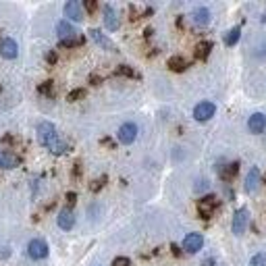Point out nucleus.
<instances>
[{"label":"nucleus","mask_w":266,"mask_h":266,"mask_svg":"<svg viewBox=\"0 0 266 266\" xmlns=\"http://www.w3.org/2000/svg\"><path fill=\"white\" fill-rule=\"evenodd\" d=\"M38 142L48 150V152L56 154V156H61L65 154L69 146L59 137V131H56V127L50 123V121H42L38 123Z\"/></svg>","instance_id":"nucleus-1"},{"label":"nucleus","mask_w":266,"mask_h":266,"mask_svg":"<svg viewBox=\"0 0 266 266\" xmlns=\"http://www.w3.org/2000/svg\"><path fill=\"white\" fill-rule=\"evenodd\" d=\"M27 254H29V258H33V260H44L46 256H48V244H46L44 239H40V237L31 239L27 244Z\"/></svg>","instance_id":"nucleus-2"},{"label":"nucleus","mask_w":266,"mask_h":266,"mask_svg":"<svg viewBox=\"0 0 266 266\" xmlns=\"http://www.w3.org/2000/svg\"><path fill=\"white\" fill-rule=\"evenodd\" d=\"M248 223H250V212H248V208H239V210L233 214V223H231V229H233L235 235H244Z\"/></svg>","instance_id":"nucleus-3"},{"label":"nucleus","mask_w":266,"mask_h":266,"mask_svg":"<svg viewBox=\"0 0 266 266\" xmlns=\"http://www.w3.org/2000/svg\"><path fill=\"white\" fill-rule=\"evenodd\" d=\"M214 112H216V106L212 102H200V104H195V108H193V119L198 123L210 121L214 117Z\"/></svg>","instance_id":"nucleus-4"},{"label":"nucleus","mask_w":266,"mask_h":266,"mask_svg":"<svg viewBox=\"0 0 266 266\" xmlns=\"http://www.w3.org/2000/svg\"><path fill=\"white\" fill-rule=\"evenodd\" d=\"M117 137H119V142L125 144V146L133 144L135 137H137V125L135 123H123L119 127V131H117Z\"/></svg>","instance_id":"nucleus-5"},{"label":"nucleus","mask_w":266,"mask_h":266,"mask_svg":"<svg viewBox=\"0 0 266 266\" xmlns=\"http://www.w3.org/2000/svg\"><path fill=\"white\" fill-rule=\"evenodd\" d=\"M56 33H59L61 42H67V40H75V38H79V31L75 29L73 23H69L67 19H63V21L56 23Z\"/></svg>","instance_id":"nucleus-6"},{"label":"nucleus","mask_w":266,"mask_h":266,"mask_svg":"<svg viewBox=\"0 0 266 266\" xmlns=\"http://www.w3.org/2000/svg\"><path fill=\"white\" fill-rule=\"evenodd\" d=\"M216 206H218V200L214 198V195H206V198H202L198 202V214L202 218H210L216 210Z\"/></svg>","instance_id":"nucleus-7"},{"label":"nucleus","mask_w":266,"mask_h":266,"mask_svg":"<svg viewBox=\"0 0 266 266\" xmlns=\"http://www.w3.org/2000/svg\"><path fill=\"white\" fill-rule=\"evenodd\" d=\"M204 246V237L202 233H187L183 239V250L187 252V254H195V252H200Z\"/></svg>","instance_id":"nucleus-8"},{"label":"nucleus","mask_w":266,"mask_h":266,"mask_svg":"<svg viewBox=\"0 0 266 266\" xmlns=\"http://www.w3.org/2000/svg\"><path fill=\"white\" fill-rule=\"evenodd\" d=\"M65 17L69 23H79L84 19V10H82V4L77 2V0H69V2H65Z\"/></svg>","instance_id":"nucleus-9"},{"label":"nucleus","mask_w":266,"mask_h":266,"mask_svg":"<svg viewBox=\"0 0 266 266\" xmlns=\"http://www.w3.org/2000/svg\"><path fill=\"white\" fill-rule=\"evenodd\" d=\"M17 54H19V46L13 38L0 40V56H2V59L13 61V59H17Z\"/></svg>","instance_id":"nucleus-10"},{"label":"nucleus","mask_w":266,"mask_h":266,"mask_svg":"<svg viewBox=\"0 0 266 266\" xmlns=\"http://www.w3.org/2000/svg\"><path fill=\"white\" fill-rule=\"evenodd\" d=\"M89 38L94 40L102 50H108V52H117V46H114V42L110 38H106L100 29H89Z\"/></svg>","instance_id":"nucleus-11"},{"label":"nucleus","mask_w":266,"mask_h":266,"mask_svg":"<svg viewBox=\"0 0 266 266\" xmlns=\"http://www.w3.org/2000/svg\"><path fill=\"white\" fill-rule=\"evenodd\" d=\"M17 167H21V158L13 152H8V150H0V169L13 171Z\"/></svg>","instance_id":"nucleus-12"},{"label":"nucleus","mask_w":266,"mask_h":266,"mask_svg":"<svg viewBox=\"0 0 266 266\" xmlns=\"http://www.w3.org/2000/svg\"><path fill=\"white\" fill-rule=\"evenodd\" d=\"M56 223H59V227L63 231H71L75 227V212L71 208H65V210H61L59 216H56Z\"/></svg>","instance_id":"nucleus-13"},{"label":"nucleus","mask_w":266,"mask_h":266,"mask_svg":"<svg viewBox=\"0 0 266 266\" xmlns=\"http://www.w3.org/2000/svg\"><path fill=\"white\" fill-rule=\"evenodd\" d=\"M248 129L252 131V133H262L264 129H266V114H262V112H254L252 117L248 119Z\"/></svg>","instance_id":"nucleus-14"},{"label":"nucleus","mask_w":266,"mask_h":266,"mask_svg":"<svg viewBox=\"0 0 266 266\" xmlns=\"http://www.w3.org/2000/svg\"><path fill=\"white\" fill-rule=\"evenodd\" d=\"M104 25L110 31H117L119 29V15L110 4H104Z\"/></svg>","instance_id":"nucleus-15"},{"label":"nucleus","mask_w":266,"mask_h":266,"mask_svg":"<svg viewBox=\"0 0 266 266\" xmlns=\"http://www.w3.org/2000/svg\"><path fill=\"white\" fill-rule=\"evenodd\" d=\"M191 21L195 23V25H200V27L208 25V23H210V10H208L206 6H195L191 10Z\"/></svg>","instance_id":"nucleus-16"},{"label":"nucleus","mask_w":266,"mask_h":266,"mask_svg":"<svg viewBox=\"0 0 266 266\" xmlns=\"http://www.w3.org/2000/svg\"><path fill=\"white\" fill-rule=\"evenodd\" d=\"M258 187H260V171L256 167H252L250 173H248V177H246V191L254 193Z\"/></svg>","instance_id":"nucleus-17"},{"label":"nucleus","mask_w":266,"mask_h":266,"mask_svg":"<svg viewBox=\"0 0 266 266\" xmlns=\"http://www.w3.org/2000/svg\"><path fill=\"white\" fill-rule=\"evenodd\" d=\"M169 69L171 71H175V73H183L185 69H187V61H185L183 56L175 54V56H171L169 59Z\"/></svg>","instance_id":"nucleus-18"},{"label":"nucleus","mask_w":266,"mask_h":266,"mask_svg":"<svg viewBox=\"0 0 266 266\" xmlns=\"http://www.w3.org/2000/svg\"><path fill=\"white\" fill-rule=\"evenodd\" d=\"M210 50H212V42H200L198 46H195V59L198 61H204V59H208L210 56Z\"/></svg>","instance_id":"nucleus-19"},{"label":"nucleus","mask_w":266,"mask_h":266,"mask_svg":"<svg viewBox=\"0 0 266 266\" xmlns=\"http://www.w3.org/2000/svg\"><path fill=\"white\" fill-rule=\"evenodd\" d=\"M237 171H239V163H231V165H227L225 169H221V177H223L225 181H231V179L237 175Z\"/></svg>","instance_id":"nucleus-20"},{"label":"nucleus","mask_w":266,"mask_h":266,"mask_svg":"<svg viewBox=\"0 0 266 266\" xmlns=\"http://www.w3.org/2000/svg\"><path fill=\"white\" fill-rule=\"evenodd\" d=\"M239 38H241V29H239V27H233V29H229V31H227L225 44H227V46H235V44L239 42Z\"/></svg>","instance_id":"nucleus-21"},{"label":"nucleus","mask_w":266,"mask_h":266,"mask_svg":"<svg viewBox=\"0 0 266 266\" xmlns=\"http://www.w3.org/2000/svg\"><path fill=\"white\" fill-rule=\"evenodd\" d=\"M86 98V89L84 88H77V89H71L67 94V100L69 102H79V100H84Z\"/></svg>","instance_id":"nucleus-22"},{"label":"nucleus","mask_w":266,"mask_h":266,"mask_svg":"<svg viewBox=\"0 0 266 266\" xmlns=\"http://www.w3.org/2000/svg\"><path fill=\"white\" fill-rule=\"evenodd\" d=\"M117 75H123V77H140L129 65H119L117 67Z\"/></svg>","instance_id":"nucleus-23"},{"label":"nucleus","mask_w":266,"mask_h":266,"mask_svg":"<svg viewBox=\"0 0 266 266\" xmlns=\"http://www.w3.org/2000/svg\"><path fill=\"white\" fill-rule=\"evenodd\" d=\"M38 91L40 94H44V96H48V98H52L54 96V89H52V82H44L40 88H38Z\"/></svg>","instance_id":"nucleus-24"},{"label":"nucleus","mask_w":266,"mask_h":266,"mask_svg":"<svg viewBox=\"0 0 266 266\" xmlns=\"http://www.w3.org/2000/svg\"><path fill=\"white\" fill-rule=\"evenodd\" d=\"M250 266H266V254L264 252L256 254V256L250 260Z\"/></svg>","instance_id":"nucleus-25"},{"label":"nucleus","mask_w":266,"mask_h":266,"mask_svg":"<svg viewBox=\"0 0 266 266\" xmlns=\"http://www.w3.org/2000/svg\"><path fill=\"white\" fill-rule=\"evenodd\" d=\"M104 183H106V177H102V179H96L94 183L89 185V189H91V191H100V189L104 187Z\"/></svg>","instance_id":"nucleus-26"},{"label":"nucleus","mask_w":266,"mask_h":266,"mask_svg":"<svg viewBox=\"0 0 266 266\" xmlns=\"http://www.w3.org/2000/svg\"><path fill=\"white\" fill-rule=\"evenodd\" d=\"M129 258H125V256H119V258H114L112 260V266H129Z\"/></svg>","instance_id":"nucleus-27"},{"label":"nucleus","mask_w":266,"mask_h":266,"mask_svg":"<svg viewBox=\"0 0 266 266\" xmlns=\"http://www.w3.org/2000/svg\"><path fill=\"white\" fill-rule=\"evenodd\" d=\"M84 6H86V10H88V13H94V10L98 8V4L94 2V0H89V2H84Z\"/></svg>","instance_id":"nucleus-28"},{"label":"nucleus","mask_w":266,"mask_h":266,"mask_svg":"<svg viewBox=\"0 0 266 266\" xmlns=\"http://www.w3.org/2000/svg\"><path fill=\"white\" fill-rule=\"evenodd\" d=\"M67 202H69V206H73V204L77 202V193H75V191H69V193H67Z\"/></svg>","instance_id":"nucleus-29"},{"label":"nucleus","mask_w":266,"mask_h":266,"mask_svg":"<svg viewBox=\"0 0 266 266\" xmlns=\"http://www.w3.org/2000/svg\"><path fill=\"white\" fill-rule=\"evenodd\" d=\"M208 189V181H198V185H195V191H206Z\"/></svg>","instance_id":"nucleus-30"},{"label":"nucleus","mask_w":266,"mask_h":266,"mask_svg":"<svg viewBox=\"0 0 266 266\" xmlns=\"http://www.w3.org/2000/svg\"><path fill=\"white\" fill-rule=\"evenodd\" d=\"M46 61H48V65H54V63H56V54L50 50L48 54H46Z\"/></svg>","instance_id":"nucleus-31"},{"label":"nucleus","mask_w":266,"mask_h":266,"mask_svg":"<svg viewBox=\"0 0 266 266\" xmlns=\"http://www.w3.org/2000/svg\"><path fill=\"white\" fill-rule=\"evenodd\" d=\"M89 82H91V86H98L102 82V77L100 75H89Z\"/></svg>","instance_id":"nucleus-32"},{"label":"nucleus","mask_w":266,"mask_h":266,"mask_svg":"<svg viewBox=\"0 0 266 266\" xmlns=\"http://www.w3.org/2000/svg\"><path fill=\"white\" fill-rule=\"evenodd\" d=\"M264 183H266V175H264Z\"/></svg>","instance_id":"nucleus-33"}]
</instances>
